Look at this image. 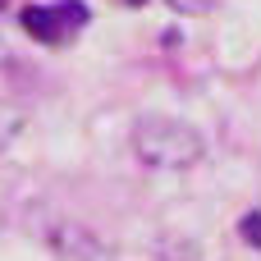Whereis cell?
<instances>
[{
    "instance_id": "obj_2",
    "label": "cell",
    "mask_w": 261,
    "mask_h": 261,
    "mask_svg": "<svg viewBox=\"0 0 261 261\" xmlns=\"http://www.w3.org/2000/svg\"><path fill=\"white\" fill-rule=\"evenodd\" d=\"M87 23V5L83 0H60V5H28L23 9V32L46 41V46H60L69 41L78 28Z\"/></svg>"
},
{
    "instance_id": "obj_4",
    "label": "cell",
    "mask_w": 261,
    "mask_h": 261,
    "mask_svg": "<svg viewBox=\"0 0 261 261\" xmlns=\"http://www.w3.org/2000/svg\"><path fill=\"white\" fill-rule=\"evenodd\" d=\"M239 234H243V239H248L252 248H261V211H248V216H243Z\"/></svg>"
},
{
    "instance_id": "obj_3",
    "label": "cell",
    "mask_w": 261,
    "mask_h": 261,
    "mask_svg": "<svg viewBox=\"0 0 261 261\" xmlns=\"http://www.w3.org/2000/svg\"><path fill=\"white\" fill-rule=\"evenodd\" d=\"M23 128H28V110H23V106H14V101H0V151L18 138Z\"/></svg>"
},
{
    "instance_id": "obj_5",
    "label": "cell",
    "mask_w": 261,
    "mask_h": 261,
    "mask_svg": "<svg viewBox=\"0 0 261 261\" xmlns=\"http://www.w3.org/2000/svg\"><path fill=\"white\" fill-rule=\"evenodd\" d=\"M170 9L174 14H206V9H216V0H170Z\"/></svg>"
},
{
    "instance_id": "obj_1",
    "label": "cell",
    "mask_w": 261,
    "mask_h": 261,
    "mask_svg": "<svg viewBox=\"0 0 261 261\" xmlns=\"http://www.w3.org/2000/svg\"><path fill=\"white\" fill-rule=\"evenodd\" d=\"M133 151L142 165L151 170H188L202 161L206 142L193 124L184 119H170V115H142L133 124Z\"/></svg>"
},
{
    "instance_id": "obj_6",
    "label": "cell",
    "mask_w": 261,
    "mask_h": 261,
    "mask_svg": "<svg viewBox=\"0 0 261 261\" xmlns=\"http://www.w3.org/2000/svg\"><path fill=\"white\" fill-rule=\"evenodd\" d=\"M124 5H147V0H124Z\"/></svg>"
}]
</instances>
